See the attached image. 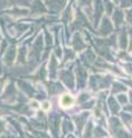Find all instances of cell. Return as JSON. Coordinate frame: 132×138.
Segmentation results:
<instances>
[{
    "mask_svg": "<svg viewBox=\"0 0 132 138\" xmlns=\"http://www.w3.org/2000/svg\"><path fill=\"white\" fill-rule=\"evenodd\" d=\"M60 102H61L62 107H70V106H73V104L75 102V100H73V98L70 96V94H64V96H62Z\"/></svg>",
    "mask_w": 132,
    "mask_h": 138,
    "instance_id": "6da1fadb",
    "label": "cell"
},
{
    "mask_svg": "<svg viewBox=\"0 0 132 138\" xmlns=\"http://www.w3.org/2000/svg\"><path fill=\"white\" fill-rule=\"evenodd\" d=\"M41 108L45 109V111H47V109L49 108V104H48V102H44V104L41 105Z\"/></svg>",
    "mask_w": 132,
    "mask_h": 138,
    "instance_id": "7a4b0ae2",
    "label": "cell"
},
{
    "mask_svg": "<svg viewBox=\"0 0 132 138\" xmlns=\"http://www.w3.org/2000/svg\"><path fill=\"white\" fill-rule=\"evenodd\" d=\"M33 107H34V108H37V107H38V104H37V102H34V101H33Z\"/></svg>",
    "mask_w": 132,
    "mask_h": 138,
    "instance_id": "3957f363",
    "label": "cell"
}]
</instances>
